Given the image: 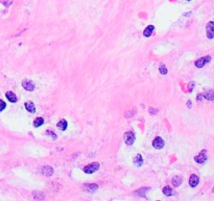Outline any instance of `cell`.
Returning a JSON list of instances; mask_svg holds the SVG:
<instances>
[{"mask_svg":"<svg viewBox=\"0 0 214 201\" xmlns=\"http://www.w3.org/2000/svg\"><path fill=\"white\" fill-rule=\"evenodd\" d=\"M42 174L47 177L51 176V175L53 174V169L51 167H47L46 165V167H44L43 169H42Z\"/></svg>","mask_w":214,"mask_h":201,"instance_id":"8fae6325","label":"cell"},{"mask_svg":"<svg viewBox=\"0 0 214 201\" xmlns=\"http://www.w3.org/2000/svg\"><path fill=\"white\" fill-rule=\"evenodd\" d=\"M204 98L207 99L208 101H213L214 100V91L213 90H207L205 93L203 94Z\"/></svg>","mask_w":214,"mask_h":201,"instance_id":"9a60e30c","label":"cell"},{"mask_svg":"<svg viewBox=\"0 0 214 201\" xmlns=\"http://www.w3.org/2000/svg\"><path fill=\"white\" fill-rule=\"evenodd\" d=\"M159 70H160V73H161V75H166V73H167V68H166L165 65L160 66Z\"/></svg>","mask_w":214,"mask_h":201,"instance_id":"44dd1931","label":"cell"},{"mask_svg":"<svg viewBox=\"0 0 214 201\" xmlns=\"http://www.w3.org/2000/svg\"><path fill=\"white\" fill-rule=\"evenodd\" d=\"M5 107H6L5 102L2 101V100H0V112H1V111H3L4 109H5Z\"/></svg>","mask_w":214,"mask_h":201,"instance_id":"7402d4cb","label":"cell"},{"mask_svg":"<svg viewBox=\"0 0 214 201\" xmlns=\"http://www.w3.org/2000/svg\"><path fill=\"white\" fill-rule=\"evenodd\" d=\"M193 86H194V83H193V82H191V83H190V85H189V89H190V91H192V89H193Z\"/></svg>","mask_w":214,"mask_h":201,"instance_id":"484cf974","label":"cell"},{"mask_svg":"<svg viewBox=\"0 0 214 201\" xmlns=\"http://www.w3.org/2000/svg\"><path fill=\"white\" fill-rule=\"evenodd\" d=\"M32 196H34V199H36V200H44L45 199V196H44V194L42 192H37V191H35V192L32 193Z\"/></svg>","mask_w":214,"mask_h":201,"instance_id":"e0dca14e","label":"cell"},{"mask_svg":"<svg viewBox=\"0 0 214 201\" xmlns=\"http://www.w3.org/2000/svg\"><path fill=\"white\" fill-rule=\"evenodd\" d=\"M149 112L152 113V114H156V113L158 112V110H156L155 108H149Z\"/></svg>","mask_w":214,"mask_h":201,"instance_id":"cb8c5ba5","label":"cell"},{"mask_svg":"<svg viewBox=\"0 0 214 201\" xmlns=\"http://www.w3.org/2000/svg\"><path fill=\"white\" fill-rule=\"evenodd\" d=\"M199 176L196 174H192L191 176H190V178H189V184H190V186L191 188H196V186L199 184Z\"/></svg>","mask_w":214,"mask_h":201,"instance_id":"ba28073f","label":"cell"},{"mask_svg":"<svg viewBox=\"0 0 214 201\" xmlns=\"http://www.w3.org/2000/svg\"><path fill=\"white\" fill-rule=\"evenodd\" d=\"M203 98H204V95H203V94H199V95L196 96V100H197V101H201Z\"/></svg>","mask_w":214,"mask_h":201,"instance_id":"d4e9b609","label":"cell"},{"mask_svg":"<svg viewBox=\"0 0 214 201\" xmlns=\"http://www.w3.org/2000/svg\"><path fill=\"white\" fill-rule=\"evenodd\" d=\"M187 106H188V107H191V106H192V104H191V101H188V103H187Z\"/></svg>","mask_w":214,"mask_h":201,"instance_id":"4316f807","label":"cell"},{"mask_svg":"<svg viewBox=\"0 0 214 201\" xmlns=\"http://www.w3.org/2000/svg\"><path fill=\"white\" fill-rule=\"evenodd\" d=\"M56 126H58V128L60 129V130H62V131H65L66 129H67V127H68V123H67V120H61L60 122L58 123V125H56Z\"/></svg>","mask_w":214,"mask_h":201,"instance_id":"5bb4252c","label":"cell"},{"mask_svg":"<svg viewBox=\"0 0 214 201\" xmlns=\"http://www.w3.org/2000/svg\"><path fill=\"white\" fill-rule=\"evenodd\" d=\"M152 146H154L155 149H157V150H160V149H162L164 147V140L161 138V137H156V138L154 139V141H152Z\"/></svg>","mask_w":214,"mask_h":201,"instance_id":"52a82bcc","label":"cell"},{"mask_svg":"<svg viewBox=\"0 0 214 201\" xmlns=\"http://www.w3.org/2000/svg\"><path fill=\"white\" fill-rule=\"evenodd\" d=\"M5 96H6V99L11 102V103H16L17 102V96L15 95V93L14 92H12V91H8L5 93Z\"/></svg>","mask_w":214,"mask_h":201,"instance_id":"4fadbf2b","label":"cell"},{"mask_svg":"<svg viewBox=\"0 0 214 201\" xmlns=\"http://www.w3.org/2000/svg\"><path fill=\"white\" fill-rule=\"evenodd\" d=\"M43 124H44V119H43V117H37V119L35 120V122H34V126L36 127V128H38V127H40V126H42Z\"/></svg>","mask_w":214,"mask_h":201,"instance_id":"d6986e66","label":"cell"},{"mask_svg":"<svg viewBox=\"0 0 214 201\" xmlns=\"http://www.w3.org/2000/svg\"><path fill=\"white\" fill-rule=\"evenodd\" d=\"M172 184L175 186H179L181 183H182V177H180V176H173V178H172Z\"/></svg>","mask_w":214,"mask_h":201,"instance_id":"ac0fdd59","label":"cell"},{"mask_svg":"<svg viewBox=\"0 0 214 201\" xmlns=\"http://www.w3.org/2000/svg\"><path fill=\"white\" fill-rule=\"evenodd\" d=\"M25 109H26L28 112H32V113H35L36 112V106L32 102H26L25 103Z\"/></svg>","mask_w":214,"mask_h":201,"instance_id":"30bf717a","label":"cell"},{"mask_svg":"<svg viewBox=\"0 0 214 201\" xmlns=\"http://www.w3.org/2000/svg\"><path fill=\"white\" fill-rule=\"evenodd\" d=\"M134 164H135L136 167H141V165H143V158H142V156H141V154H137L134 157Z\"/></svg>","mask_w":214,"mask_h":201,"instance_id":"7c38bea8","label":"cell"},{"mask_svg":"<svg viewBox=\"0 0 214 201\" xmlns=\"http://www.w3.org/2000/svg\"><path fill=\"white\" fill-rule=\"evenodd\" d=\"M211 61V57L210 56H206L203 57V58H199V60H196L194 62V65L196 66L197 68H203L207 63H209Z\"/></svg>","mask_w":214,"mask_h":201,"instance_id":"7a4b0ae2","label":"cell"},{"mask_svg":"<svg viewBox=\"0 0 214 201\" xmlns=\"http://www.w3.org/2000/svg\"><path fill=\"white\" fill-rule=\"evenodd\" d=\"M194 160H196V162H197V164H199V165L205 164L206 160H207V151L206 150L202 151L199 155L194 157Z\"/></svg>","mask_w":214,"mask_h":201,"instance_id":"5b68a950","label":"cell"},{"mask_svg":"<svg viewBox=\"0 0 214 201\" xmlns=\"http://www.w3.org/2000/svg\"><path fill=\"white\" fill-rule=\"evenodd\" d=\"M206 35L208 39L214 38V21H210L206 25Z\"/></svg>","mask_w":214,"mask_h":201,"instance_id":"3957f363","label":"cell"},{"mask_svg":"<svg viewBox=\"0 0 214 201\" xmlns=\"http://www.w3.org/2000/svg\"><path fill=\"white\" fill-rule=\"evenodd\" d=\"M155 29V26L154 25H149L146 28L144 29V32H143V35H144L145 37H149V36H152V30Z\"/></svg>","mask_w":214,"mask_h":201,"instance_id":"2e32d148","label":"cell"},{"mask_svg":"<svg viewBox=\"0 0 214 201\" xmlns=\"http://www.w3.org/2000/svg\"><path fill=\"white\" fill-rule=\"evenodd\" d=\"M163 194L166 196H171L172 195V190L170 186H164L163 188Z\"/></svg>","mask_w":214,"mask_h":201,"instance_id":"ffe728a7","label":"cell"},{"mask_svg":"<svg viewBox=\"0 0 214 201\" xmlns=\"http://www.w3.org/2000/svg\"><path fill=\"white\" fill-rule=\"evenodd\" d=\"M136 137H135V134H134V132L132 131H129L126 132L125 134H124V141H125V144L128 146H132L134 144V141H135Z\"/></svg>","mask_w":214,"mask_h":201,"instance_id":"277c9868","label":"cell"},{"mask_svg":"<svg viewBox=\"0 0 214 201\" xmlns=\"http://www.w3.org/2000/svg\"><path fill=\"white\" fill-rule=\"evenodd\" d=\"M22 86H23V88L27 91L35 90V84H34V82L30 81V80H24V81L22 82Z\"/></svg>","mask_w":214,"mask_h":201,"instance_id":"8992f818","label":"cell"},{"mask_svg":"<svg viewBox=\"0 0 214 201\" xmlns=\"http://www.w3.org/2000/svg\"><path fill=\"white\" fill-rule=\"evenodd\" d=\"M46 134H48V135H50L51 137H52V139H56V135L55 134V132L51 131V130H47V131H46Z\"/></svg>","mask_w":214,"mask_h":201,"instance_id":"603a6c76","label":"cell"},{"mask_svg":"<svg viewBox=\"0 0 214 201\" xmlns=\"http://www.w3.org/2000/svg\"><path fill=\"white\" fill-rule=\"evenodd\" d=\"M97 189H98V185L96 183H91V184L87 183V184H85V186H84V190L87 191V192H90V193L95 192Z\"/></svg>","mask_w":214,"mask_h":201,"instance_id":"9c48e42d","label":"cell"},{"mask_svg":"<svg viewBox=\"0 0 214 201\" xmlns=\"http://www.w3.org/2000/svg\"><path fill=\"white\" fill-rule=\"evenodd\" d=\"M187 1H191V0H187Z\"/></svg>","mask_w":214,"mask_h":201,"instance_id":"f1b7e54d","label":"cell"},{"mask_svg":"<svg viewBox=\"0 0 214 201\" xmlns=\"http://www.w3.org/2000/svg\"><path fill=\"white\" fill-rule=\"evenodd\" d=\"M99 164L98 162H92V164L86 165V167L84 168V172L86 174H92L94 172H96L98 169H99Z\"/></svg>","mask_w":214,"mask_h":201,"instance_id":"6da1fadb","label":"cell"},{"mask_svg":"<svg viewBox=\"0 0 214 201\" xmlns=\"http://www.w3.org/2000/svg\"><path fill=\"white\" fill-rule=\"evenodd\" d=\"M212 192H213V193H214V188H213V190H212Z\"/></svg>","mask_w":214,"mask_h":201,"instance_id":"83f0119b","label":"cell"}]
</instances>
